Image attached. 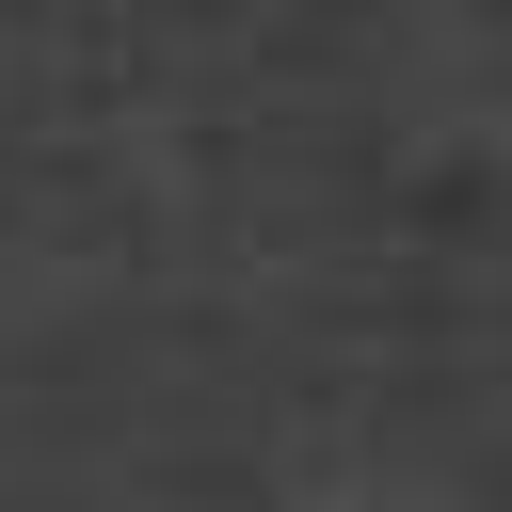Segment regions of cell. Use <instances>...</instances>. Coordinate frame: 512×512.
<instances>
[{
	"instance_id": "1",
	"label": "cell",
	"mask_w": 512,
	"mask_h": 512,
	"mask_svg": "<svg viewBox=\"0 0 512 512\" xmlns=\"http://www.w3.org/2000/svg\"><path fill=\"white\" fill-rule=\"evenodd\" d=\"M384 512H400V496H384Z\"/></svg>"
}]
</instances>
